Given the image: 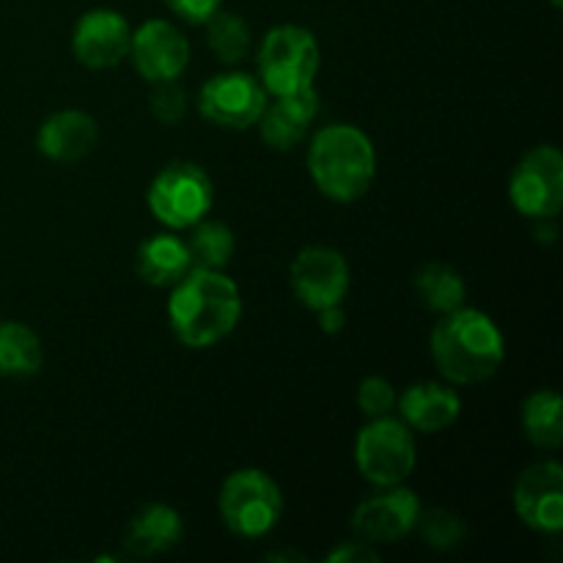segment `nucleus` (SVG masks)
<instances>
[{"mask_svg": "<svg viewBox=\"0 0 563 563\" xmlns=\"http://www.w3.org/2000/svg\"><path fill=\"white\" fill-rule=\"evenodd\" d=\"M168 322L176 339L190 350H209L234 333L242 317V295L223 269L190 267L170 286Z\"/></svg>", "mask_w": 563, "mask_h": 563, "instance_id": "obj_1", "label": "nucleus"}, {"mask_svg": "<svg viewBox=\"0 0 563 563\" xmlns=\"http://www.w3.org/2000/svg\"><path fill=\"white\" fill-rule=\"evenodd\" d=\"M432 357L451 385H482L498 374L506 341L498 324L476 308H456L432 330Z\"/></svg>", "mask_w": 563, "mask_h": 563, "instance_id": "obj_2", "label": "nucleus"}, {"mask_svg": "<svg viewBox=\"0 0 563 563\" xmlns=\"http://www.w3.org/2000/svg\"><path fill=\"white\" fill-rule=\"evenodd\" d=\"M308 170L324 198L335 203L357 201L377 174L372 137L352 124L322 126L308 146Z\"/></svg>", "mask_w": 563, "mask_h": 563, "instance_id": "obj_3", "label": "nucleus"}, {"mask_svg": "<svg viewBox=\"0 0 563 563\" xmlns=\"http://www.w3.org/2000/svg\"><path fill=\"white\" fill-rule=\"evenodd\" d=\"M322 66L319 44L302 25H278L258 47V80L273 97L311 88Z\"/></svg>", "mask_w": 563, "mask_h": 563, "instance_id": "obj_4", "label": "nucleus"}, {"mask_svg": "<svg viewBox=\"0 0 563 563\" xmlns=\"http://www.w3.org/2000/svg\"><path fill=\"white\" fill-rule=\"evenodd\" d=\"M218 504L220 517L231 533L242 539H258L278 526L284 495L269 473L245 467L225 478Z\"/></svg>", "mask_w": 563, "mask_h": 563, "instance_id": "obj_5", "label": "nucleus"}, {"mask_svg": "<svg viewBox=\"0 0 563 563\" xmlns=\"http://www.w3.org/2000/svg\"><path fill=\"white\" fill-rule=\"evenodd\" d=\"M154 218L170 231H187L207 218L214 201V187L207 170L196 163H170L154 176L146 192Z\"/></svg>", "mask_w": 563, "mask_h": 563, "instance_id": "obj_6", "label": "nucleus"}, {"mask_svg": "<svg viewBox=\"0 0 563 563\" xmlns=\"http://www.w3.org/2000/svg\"><path fill=\"white\" fill-rule=\"evenodd\" d=\"M416 440L405 421L372 418L355 438V465L374 487H396L416 471Z\"/></svg>", "mask_w": 563, "mask_h": 563, "instance_id": "obj_7", "label": "nucleus"}, {"mask_svg": "<svg viewBox=\"0 0 563 563\" xmlns=\"http://www.w3.org/2000/svg\"><path fill=\"white\" fill-rule=\"evenodd\" d=\"M509 198L526 218H555L563 207V154L559 148L550 143L531 148L511 170Z\"/></svg>", "mask_w": 563, "mask_h": 563, "instance_id": "obj_8", "label": "nucleus"}, {"mask_svg": "<svg viewBox=\"0 0 563 563\" xmlns=\"http://www.w3.org/2000/svg\"><path fill=\"white\" fill-rule=\"evenodd\" d=\"M267 108L262 80L247 71H223L209 77L198 91V110L212 124L225 130H247Z\"/></svg>", "mask_w": 563, "mask_h": 563, "instance_id": "obj_9", "label": "nucleus"}, {"mask_svg": "<svg viewBox=\"0 0 563 563\" xmlns=\"http://www.w3.org/2000/svg\"><path fill=\"white\" fill-rule=\"evenodd\" d=\"M291 291L311 311L341 306L350 291V264L335 247H302L289 269Z\"/></svg>", "mask_w": 563, "mask_h": 563, "instance_id": "obj_10", "label": "nucleus"}, {"mask_svg": "<svg viewBox=\"0 0 563 563\" xmlns=\"http://www.w3.org/2000/svg\"><path fill=\"white\" fill-rule=\"evenodd\" d=\"M383 489L385 493L363 500L352 515V531L368 544L401 542L418 526V515H421V500L412 489L401 484Z\"/></svg>", "mask_w": 563, "mask_h": 563, "instance_id": "obj_11", "label": "nucleus"}, {"mask_svg": "<svg viewBox=\"0 0 563 563\" xmlns=\"http://www.w3.org/2000/svg\"><path fill=\"white\" fill-rule=\"evenodd\" d=\"M130 58L143 80H179L181 71L190 64V44L185 33L170 22L148 20L132 33Z\"/></svg>", "mask_w": 563, "mask_h": 563, "instance_id": "obj_12", "label": "nucleus"}, {"mask_svg": "<svg viewBox=\"0 0 563 563\" xmlns=\"http://www.w3.org/2000/svg\"><path fill=\"white\" fill-rule=\"evenodd\" d=\"M515 511L528 528L559 533L563 528V467L544 460L520 473L515 484Z\"/></svg>", "mask_w": 563, "mask_h": 563, "instance_id": "obj_13", "label": "nucleus"}, {"mask_svg": "<svg viewBox=\"0 0 563 563\" xmlns=\"http://www.w3.org/2000/svg\"><path fill=\"white\" fill-rule=\"evenodd\" d=\"M130 22L113 9H91L77 20L71 53L88 69H113L130 55Z\"/></svg>", "mask_w": 563, "mask_h": 563, "instance_id": "obj_14", "label": "nucleus"}, {"mask_svg": "<svg viewBox=\"0 0 563 563\" xmlns=\"http://www.w3.org/2000/svg\"><path fill=\"white\" fill-rule=\"evenodd\" d=\"M317 113L319 97L311 86L302 88V91L275 97V102H267V108L258 115L256 124L269 148H275V152H291L306 137L308 126L317 119Z\"/></svg>", "mask_w": 563, "mask_h": 563, "instance_id": "obj_15", "label": "nucleus"}, {"mask_svg": "<svg viewBox=\"0 0 563 563\" xmlns=\"http://www.w3.org/2000/svg\"><path fill=\"white\" fill-rule=\"evenodd\" d=\"M99 141V126L82 110H58L38 126L36 146L53 163H77L88 157Z\"/></svg>", "mask_w": 563, "mask_h": 563, "instance_id": "obj_16", "label": "nucleus"}, {"mask_svg": "<svg viewBox=\"0 0 563 563\" xmlns=\"http://www.w3.org/2000/svg\"><path fill=\"white\" fill-rule=\"evenodd\" d=\"M401 421L423 434H438L454 427L462 412V401L454 388L440 383H416L396 399Z\"/></svg>", "mask_w": 563, "mask_h": 563, "instance_id": "obj_17", "label": "nucleus"}, {"mask_svg": "<svg viewBox=\"0 0 563 563\" xmlns=\"http://www.w3.org/2000/svg\"><path fill=\"white\" fill-rule=\"evenodd\" d=\"M181 517L179 511L165 504H148L137 511L124 531V548L137 559H154L179 544Z\"/></svg>", "mask_w": 563, "mask_h": 563, "instance_id": "obj_18", "label": "nucleus"}, {"mask_svg": "<svg viewBox=\"0 0 563 563\" xmlns=\"http://www.w3.org/2000/svg\"><path fill=\"white\" fill-rule=\"evenodd\" d=\"M187 242L176 234H154L141 242L135 256V269L148 286H174L190 273Z\"/></svg>", "mask_w": 563, "mask_h": 563, "instance_id": "obj_19", "label": "nucleus"}, {"mask_svg": "<svg viewBox=\"0 0 563 563\" xmlns=\"http://www.w3.org/2000/svg\"><path fill=\"white\" fill-rule=\"evenodd\" d=\"M412 289H416L421 306L427 311L440 313V317L465 306L467 297V286L462 275L443 262L423 264L416 278H412Z\"/></svg>", "mask_w": 563, "mask_h": 563, "instance_id": "obj_20", "label": "nucleus"}, {"mask_svg": "<svg viewBox=\"0 0 563 563\" xmlns=\"http://www.w3.org/2000/svg\"><path fill=\"white\" fill-rule=\"evenodd\" d=\"M44 350L36 330L22 322L0 324V374L3 377H33L42 372Z\"/></svg>", "mask_w": 563, "mask_h": 563, "instance_id": "obj_21", "label": "nucleus"}, {"mask_svg": "<svg viewBox=\"0 0 563 563\" xmlns=\"http://www.w3.org/2000/svg\"><path fill=\"white\" fill-rule=\"evenodd\" d=\"M522 429L537 449L553 451L563 443V405L555 390H537L522 405Z\"/></svg>", "mask_w": 563, "mask_h": 563, "instance_id": "obj_22", "label": "nucleus"}, {"mask_svg": "<svg viewBox=\"0 0 563 563\" xmlns=\"http://www.w3.org/2000/svg\"><path fill=\"white\" fill-rule=\"evenodd\" d=\"M192 234L187 240V253H190L192 267L201 269H225L231 256H234V231L223 220L201 218L190 225Z\"/></svg>", "mask_w": 563, "mask_h": 563, "instance_id": "obj_23", "label": "nucleus"}, {"mask_svg": "<svg viewBox=\"0 0 563 563\" xmlns=\"http://www.w3.org/2000/svg\"><path fill=\"white\" fill-rule=\"evenodd\" d=\"M203 25H207L209 49L223 64H240V60L247 58V53H251V27L240 14L218 9Z\"/></svg>", "mask_w": 563, "mask_h": 563, "instance_id": "obj_24", "label": "nucleus"}, {"mask_svg": "<svg viewBox=\"0 0 563 563\" xmlns=\"http://www.w3.org/2000/svg\"><path fill=\"white\" fill-rule=\"evenodd\" d=\"M416 528L421 531L423 542L434 550H454L467 533L465 520L445 506H434L429 511L421 509Z\"/></svg>", "mask_w": 563, "mask_h": 563, "instance_id": "obj_25", "label": "nucleus"}, {"mask_svg": "<svg viewBox=\"0 0 563 563\" xmlns=\"http://www.w3.org/2000/svg\"><path fill=\"white\" fill-rule=\"evenodd\" d=\"M396 390L385 377H366L357 388V410L366 418L390 416L396 407Z\"/></svg>", "mask_w": 563, "mask_h": 563, "instance_id": "obj_26", "label": "nucleus"}, {"mask_svg": "<svg viewBox=\"0 0 563 563\" xmlns=\"http://www.w3.org/2000/svg\"><path fill=\"white\" fill-rule=\"evenodd\" d=\"M148 102H152V113L159 124H179L187 113V93L181 91V86L176 80L154 82V91Z\"/></svg>", "mask_w": 563, "mask_h": 563, "instance_id": "obj_27", "label": "nucleus"}, {"mask_svg": "<svg viewBox=\"0 0 563 563\" xmlns=\"http://www.w3.org/2000/svg\"><path fill=\"white\" fill-rule=\"evenodd\" d=\"M165 5L174 14H179L181 20L192 22V25H203L220 9V0H165Z\"/></svg>", "mask_w": 563, "mask_h": 563, "instance_id": "obj_28", "label": "nucleus"}, {"mask_svg": "<svg viewBox=\"0 0 563 563\" xmlns=\"http://www.w3.org/2000/svg\"><path fill=\"white\" fill-rule=\"evenodd\" d=\"M377 550H374V544L363 542V539H357V542H346L341 544V548H335L333 553L328 555L330 563H366V561H377Z\"/></svg>", "mask_w": 563, "mask_h": 563, "instance_id": "obj_29", "label": "nucleus"}, {"mask_svg": "<svg viewBox=\"0 0 563 563\" xmlns=\"http://www.w3.org/2000/svg\"><path fill=\"white\" fill-rule=\"evenodd\" d=\"M319 313V328H322V333L328 335H339L341 330H344L346 324V313L341 306H330V308H322Z\"/></svg>", "mask_w": 563, "mask_h": 563, "instance_id": "obj_30", "label": "nucleus"}, {"mask_svg": "<svg viewBox=\"0 0 563 563\" xmlns=\"http://www.w3.org/2000/svg\"><path fill=\"white\" fill-rule=\"evenodd\" d=\"M550 5H555V9H561V5H563V0H550Z\"/></svg>", "mask_w": 563, "mask_h": 563, "instance_id": "obj_31", "label": "nucleus"}]
</instances>
